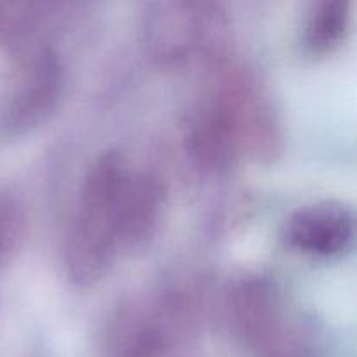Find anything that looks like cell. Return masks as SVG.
Segmentation results:
<instances>
[{
  "label": "cell",
  "instance_id": "obj_6",
  "mask_svg": "<svg viewBox=\"0 0 357 357\" xmlns=\"http://www.w3.org/2000/svg\"><path fill=\"white\" fill-rule=\"evenodd\" d=\"M10 234V216L6 208H0V255L3 253L7 246V239Z\"/></svg>",
  "mask_w": 357,
  "mask_h": 357
},
{
  "label": "cell",
  "instance_id": "obj_3",
  "mask_svg": "<svg viewBox=\"0 0 357 357\" xmlns=\"http://www.w3.org/2000/svg\"><path fill=\"white\" fill-rule=\"evenodd\" d=\"M220 14L211 3H152L145 16V44L162 61H180L211 44Z\"/></svg>",
  "mask_w": 357,
  "mask_h": 357
},
{
  "label": "cell",
  "instance_id": "obj_4",
  "mask_svg": "<svg viewBox=\"0 0 357 357\" xmlns=\"http://www.w3.org/2000/svg\"><path fill=\"white\" fill-rule=\"evenodd\" d=\"M289 248L316 257H335L354 241V215L340 201H319L298 208L282 225Z\"/></svg>",
  "mask_w": 357,
  "mask_h": 357
},
{
  "label": "cell",
  "instance_id": "obj_2",
  "mask_svg": "<svg viewBox=\"0 0 357 357\" xmlns=\"http://www.w3.org/2000/svg\"><path fill=\"white\" fill-rule=\"evenodd\" d=\"M274 286L264 279L248 281L234 293L237 337L250 357H317L309 328L293 314Z\"/></svg>",
  "mask_w": 357,
  "mask_h": 357
},
{
  "label": "cell",
  "instance_id": "obj_5",
  "mask_svg": "<svg viewBox=\"0 0 357 357\" xmlns=\"http://www.w3.org/2000/svg\"><path fill=\"white\" fill-rule=\"evenodd\" d=\"M351 17V6L345 0H321L314 3L303 26V40L314 52H324L344 37Z\"/></svg>",
  "mask_w": 357,
  "mask_h": 357
},
{
  "label": "cell",
  "instance_id": "obj_1",
  "mask_svg": "<svg viewBox=\"0 0 357 357\" xmlns=\"http://www.w3.org/2000/svg\"><path fill=\"white\" fill-rule=\"evenodd\" d=\"M129 169L124 157L107 152L93 164L80 188V204L66 241L73 279L93 281L114 260L119 246L117 197Z\"/></svg>",
  "mask_w": 357,
  "mask_h": 357
}]
</instances>
